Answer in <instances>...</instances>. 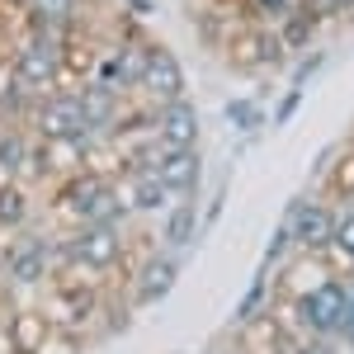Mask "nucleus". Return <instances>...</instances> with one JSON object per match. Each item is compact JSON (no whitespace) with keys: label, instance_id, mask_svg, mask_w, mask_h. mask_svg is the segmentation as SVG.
Here are the masks:
<instances>
[{"label":"nucleus","instance_id":"nucleus-1","mask_svg":"<svg viewBox=\"0 0 354 354\" xmlns=\"http://www.w3.org/2000/svg\"><path fill=\"white\" fill-rule=\"evenodd\" d=\"M57 274V236L43 227H24L5 241L0 255V288L5 293H33L43 283H53Z\"/></svg>","mask_w":354,"mask_h":354},{"label":"nucleus","instance_id":"nucleus-2","mask_svg":"<svg viewBox=\"0 0 354 354\" xmlns=\"http://www.w3.org/2000/svg\"><path fill=\"white\" fill-rule=\"evenodd\" d=\"M345 312H350V283H340V279H330V274L317 283V288L298 293V317H302V326L312 330L317 340L340 335Z\"/></svg>","mask_w":354,"mask_h":354},{"label":"nucleus","instance_id":"nucleus-3","mask_svg":"<svg viewBox=\"0 0 354 354\" xmlns=\"http://www.w3.org/2000/svg\"><path fill=\"white\" fill-rule=\"evenodd\" d=\"M137 90L147 100H156V104H170V100L185 95V66L175 62L170 48H161V43L137 48Z\"/></svg>","mask_w":354,"mask_h":354},{"label":"nucleus","instance_id":"nucleus-4","mask_svg":"<svg viewBox=\"0 0 354 354\" xmlns=\"http://www.w3.org/2000/svg\"><path fill=\"white\" fill-rule=\"evenodd\" d=\"M175 283H180V255L161 245V250L137 260L133 279H128V302L133 307H156V302H165L175 293Z\"/></svg>","mask_w":354,"mask_h":354},{"label":"nucleus","instance_id":"nucleus-5","mask_svg":"<svg viewBox=\"0 0 354 354\" xmlns=\"http://www.w3.org/2000/svg\"><path fill=\"white\" fill-rule=\"evenodd\" d=\"M28 128H33L38 142H81L90 133L76 95H48V100H38V109L28 113Z\"/></svg>","mask_w":354,"mask_h":354},{"label":"nucleus","instance_id":"nucleus-6","mask_svg":"<svg viewBox=\"0 0 354 354\" xmlns=\"http://www.w3.org/2000/svg\"><path fill=\"white\" fill-rule=\"evenodd\" d=\"M283 218L293 222V245L312 250V255L326 250V245L335 241V227H340V213H335L330 203H317V198H293Z\"/></svg>","mask_w":354,"mask_h":354},{"label":"nucleus","instance_id":"nucleus-7","mask_svg":"<svg viewBox=\"0 0 354 354\" xmlns=\"http://www.w3.org/2000/svg\"><path fill=\"white\" fill-rule=\"evenodd\" d=\"M0 322H5V330H10V340H15V350H19V354H48V345L62 335V330L53 326V317L43 312V302H38V307L15 302Z\"/></svg>","mask_w":354,"mask_h":354},{"label":"nucleus","instance_id":"nucleus-8","mask_svg":"<svg viewBox=\"0 0 354 354\" xmlns=\"http://www.w3.org/2000/svg\"><path fill=\"white\" fill-rule=\"evenodd\" d=\"M156 175L165 180L170 198H198V185H203V161H198V147H165L161 161H156Z\"/></svg>","mask_w":354,"mask_h":354},{"label":"nucleus","instance_id":"nucleus-9","mask_svg":"<svg viewBox=\"0 0 354 354\" xmlns=\"http://www.w3.org/2000/svg\"><path fill=\"white\" fill-rule=\"evenodd\" d=\"M156 137H161L165 147H185V151L198 147V109H194L185 95L156 109Z\"/></svg>","mask_w":354,"mask_h":354},{"label":"nucleus","instance_id":"nucleus-10","mask_svg":"<svg viewBox=\"0 0 354 354\" xmlns=\"http://www.w3.org/2000/svg\"><path fill=\"white\" fill-rule=\"evenodd\" d=\"M198 227H203V218H198L194 198H175V203H170V213H165V222H161V245L180 255V250H189V245H194Z\"/></svg>","mask_w":354,"mask_h":354},{"label":"nucleus","instance_id":"nucleus-11","mask_svg":"<svg viewBox=\"0 0 354 354\" xmlns=\"http://www.w3.org/2000/svg\"><path fill=\"white\" fill-rule=\"evenodd\" d=\"M317 24H322L317 15H307L302 5H293V10L283 15V24H279V38H283V48H293V53H298V48H307V43H312V33H317Z\"/></svg>","mask_w":354,"mask_h":354},{"label":"nucleus","instance_id":"nucleus-12","mask_svg":"<svg viewBox=\"0 0 354 354\" xmlns=\"http://www.w3.org/2000/svg\"><path fill=\"white\" fill-rule=\"evenodd\" d=\"M265 307H270V270H260L255 279H250V288H245L241 307L232 312V322H236V326H250V322H255Z\"/></svg>","mask_w":354,"mask_h":354},{"label":"nucleus","instance_id":"nucleus-13","mask_svg":"<svg viewBox=\"0 0 354 354\" xmlns=\"http://www.w3.org/2000/svg\"><path fill=\"white\" fill-rule=\"evenodd\" d=\"M33 19L38 24H57V28H71V15H76V0H28Z\"/></svg>","mask_w":354,"mask_h":354},{"label":"nucleus","instance_id":"nucleus-14","mask_svg":"<svg viewBox=\"0 0 354 354\" xmlns=\"http://www.w3.org/2000/svg\"><path fill=\"white\" fill-rule=\"evenodd\" d=\"M227 123H232L236 133L255 137V133H260V128H265V113L255 109L250 100H232V104H227Z\"/></svg>","mask_w":354,"mask_h":354},{"label":"nucleus","instance_id":"nucleus-15","mask_svg":"<svg viewBox=\"0 0 354 354\" xmlns=\"http://www.w3.org/2000/svg\"><path fill=\"white\" fill-rule=\"evenodd\" d=\"M330 185H335V194H345L354 203V151H345V156L330 161Z\"/></svg>","mask_w":354,"mask_h":354},{"label":"nucleus","instance_id":"nucleus-16","mask_svg":"<svg viewBox=\"0 0 354 354\" xmlns=\"http://www.w3.org/2000/svg\"><path fill=\"white\" fill-rule=\"evenodd\" d=\"M335 250H340V255H345V260H354V208L350 213H340V227H335Z\"/></svg>","mask_w":354,"mask_h":354},{"label":"nucleus","instance_id":"nucleus-17","mask_svg":"<svg viewBox=\"0 0 354 354\" xmlns=\"http://www.w3.org/2000/svg\"><path fill=\"white\" fill-rule=\"evenodd\" d=\"M250 10H255V19H283L298 0H245Z\"/></svg>","mask_w":354,"mask_h":354},{"label":"nucleus","instance_id":"nucleus-18","mask_svg":"<svg viewBox=\"0 0 354 354\" xmlns=\"http://www.w3.org/2000/svg\"><path fill=\"white\" fill-rule=\"evenodd\" d=\"M298 104H302V85H293V90H288V95L279 100V109H274V123L283 128V123H288V118L298 113Z\"/></svg>","mask_w":354,"mask_h":354},{"label":"nucleus","instance_id":"nucleus-19","mask_svg":"<svg viewBox=\"0 0 354 354\" xmlns=\"http://www.w3.org/2000/svg\"><path fill=\"white\" fill-rule=\"evenodd\" d=\"M322 66H326V57H322V53H307V57L298 62V71H293V85H307L317 71H322Z\"/></svg>","mask_w":354,"mask_h":354},{"label":"nucleus","instance_id":"nucleus-20","mask_svg":"<svg viewBox=\"0 0 354 354\" xmlns=\"http://www.w3.org/2000/svg\"><path fill=\"white\" fill-rule=\"evenodd\" d=\"M307 15H317V19H335L340 15V0H298Z\"/></svg>","mask_w":354,"mask_h":354},{"label":"nucleus","instance_id":"nucleus-21","mask_svg":"<svg viewBox=\"0 0 354 354\" xmlns=\"http://www.w3.org/2000/svg\"><path fill=\"white\" fill-rule=\"evenodd\" d=\"M340 335L354 345V288H350V312H345V326H340Z\"/></svg>","mask_w":354,"mask_h":354},{"label":"nucleus","instance_id":"nucleus-22","mask_svg":"<svg viewBox=\"0 0 354 354\" xmlns=\"http://www.w3.org/2000/svg\"><path fill=\"white\" fill-rule=\"evenodd\" d=\"M293 354H335V345H326V340H312V345H302V350Z\"/></svg>","mask_w":354,"mask_h":354}]
</instances>
